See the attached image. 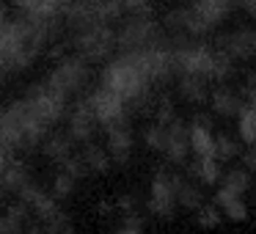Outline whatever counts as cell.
I'll list each match as a JSON object with an SVG mask.
<instances>
[{
    "mask_svg": "<svg viewBox=\"0 0 256 234\" xmlns=\"http://www.w3.org/2000/svg\"><path fill=\"white\" fill-rule=\"evenodd\" d=\"M74 182H78V179H72L66 171H58L56 176H52V190H50L52 198L61 201V198H66V196H72L74 193Z\"/></svg>",
    "mask_w": 256,
    "mask_h": 234,
    "instance_id": "obj_30",
    "label": "cell"
},
{
    "mask_svg": "<svg viewBox=\"0 0 256 234\" xmlns=\"http://www.w3.org/2000/svg\"><path fill=\"white\" fill-rule=\"evenodd\" d=\"M242 162H245V168H248L250 174L256 171V146H250V149L242 154Z\"/></svg>",
    "mask_w": 256,
    "mask_h": 234,
    "instance_id": "obj_38",
    "label": "cell"
},
{
    "mask_svg": "<svg viewBox=\"0 0 256 234\" xmlns=\"http://www.w3.org/2000/svg\"><path fill=\"white\" fill-rule=\"evenodd\" d=\"M118 6H122V12H130V14H138V12H146L149 8L152 0H116Z\"/></svg>",
    "mask_w": 256,
    "mask_h": 234,
    "instance_id": "obj_35",
    "label": "cell"
},
{
    "mask_svg": "<svg viewBox=\"0 0 256 234\" xmlns=\"http://www.w3.org/2000/svg\"><path fill=\"white\" fill-rule=\"evenodd\" d=\"M69 3L72 0H12L14 8H20L28 17H42V20H61Z\"/></svg>",
    "mask_w": 256,
    "mask_h": 234,
    "instance_id": "obj_17",
    "label": "cell"
},
{
    "mask_svg": "<svg viewBox=\"0 0 256 234\" xmlns=\"http://www.w3.org/2000/svg\"><path fill=\"white\" fill-rule=\"evenodd\" d=\"M6 20H8V17H6V8H3V6H0V25H3V22H6Z\"/></svg>",
    "mask_w": 256,
    "mask_h": 234,
    "instance_id": "obj_41",
    "label": "cell"
},
{
    "mask_svg": "<svg viewBox=\"0 0 256 234\" xmlns=\"http://www.w3.org/2000/svg\"><path fill=\"white\" fill-rule=\"evenodd\" d=\"M25 100L34 105L36 116H39L47 127H52L56 122H61V118L66 116L69 100L64 94H58L47 80H44V83H34V86H30V88L25 91Z\"/></svg>",
    "mask_w": 256,
    "mask_h": 234,
    "instance_id": "obj_8",
    "label": "cell"
},
{
    "mask_svg": "<svg viewBox=\"0 0 256 234\" xmlns=\"http://www.w3.org/2000/svg\"><path fill=\"white\" fill-rule=\"evenodd\" d=\"M215 204H218V210H220L228 220H237L240 223V220L248 218V204L242 201V196L232 193V190H226V188H220L215 193Z\"/></svg>",
    "mask_w": 256,
    "mask_h": 234,
    "instance_id": "obj_21",
    "label": "cell"
},
{
    "mask_svg": "<svg viewBox=\"0 0 256 234\" xmlns=\"http://www.w3.org/2000/svg\"><path fill=\"white\" fill-rule=\"evenodd\" d=\"M94 25H108L102 17V6L91 3V0H72L64 12V28L69 34H83V30L94 28Z\"/></svg>",
    "mask_w": 256,
    "mask_h": 234,
    "instance_id": "obj_11",
    "label": "cell"
},
{
    "mask_svg": "<svg viewBox=\"0 0 256 234\" xmlns=\"http://www.w3.org/2000/svg\"><path fill=\"white\" fill-rule=\"evenodd\" d=\"M42 154H44L50 162L64 166V162L74 154V138L69 132H50L44 140H42Z\"/></svg>",
    "mask_w": 256,
    "mask_h": 234,
    "instance_id": "obj_18",
    "label": "cell"
},
{
    "mask_svg": "<svg viewBox=\"0 0 256 234\" xmlns=\"http://www.w3.org/2000/svg\"><path fill=\"white\" fill-rule=\"evenodd\" d=\"M30 182H34V179H30L28 166H25V162H17V160L8 162V168L3 171V176H0V188H3V193H14V196H20Z\"/></svg>",
    "mask_w": 256,
    "mask_h": 234,
    "instance_id": "obj_20",
    "label": "cell"
},
{
    "mask_svg": "<svg viewBox=\"0 0 256 234\" xmlns=\"http://www.w3.org/2000/svg\"><path fill=\"white\" fill-rule=\"evenodd\" d=\"M22 223H17L14 218H8V215H0V234H20L22 232Z\"/></svg>",
    "mask_w": 256,
    "mask_h": 234,
    "instance_id": "obj_36",
    "label": "cell"
},
{
    "mask_svg": "<svg viewBox=\"0 0 256 234\" xmlns=\"http://www.w3.org/2000/svg\"><path fill=\"white\" fill-rule=\"evenodd\" d=\"M132 127H130V118L122 122H113L105 127V149L110 154V160L116 166H127L130 157H132Z\"/></svg>",
    "mask_w": 256,
    "mask_h": 234,
    "instance_id": "obj_12",
    "label": "cell"
},
{
    "mask_svg": "<svg viewBox=\"0 0 256 234\" xmlns=\"http://www.w3.org/2000/svg\"><path fill=\"white\" fill-rule=\"evenodd\" d=\"M162 39H166V30L160 28V22H157L149 12L130 14V17L116 28V47H118V52L144 50V47L154 44V42H162Z\"/></svg>",
    "mask_w": 256,
    "mask_h": 234,
    "instance_id": "obj_4",
    "label": "cell"
},
{
    "mask_svg": "<svg viewBox=\"0 0 256 234\" xmlns=\"http://www.w3.org/2000/svg\"><path fill=\"white\" fill-rule=\"evenodd\" d=\"M50 135V127L36 116L34 105L28 100H17L3 108V124H0V146L14 152H30L42 146V140Z\"/></svg>",
    "mask_w": 256,
    "mask_h": 234,
    "instance_id": "obj_1",
    "label": "cell"
},
{
    "mask_svg": "<svg viewBox=\"0 0 256 234\" xmlns=\"http://www.w3.org/2000/svg\"><path fill=\"white\" fill-rule=\"evenodd\" d=\"M61 171H66V174H69V176H72V179H86V176H88V174H91V168L86 166L83 154H72V157H69V160H66V162H64V166H61Z\"/></svg>",
    "mask_w": 256,
    "mask_h": 234,
    "instance_id": "obj_32",
    "label": "cell"
},
{
    "mask_svg": "<svg viewBox=\"0 0 256 234\" xmlns=\"http://www.w3.org/2000/svg\"><path fill=\"white\" fill-rule=\"evenodd\" d=\"M28 234H44V228H36L34 226V228H28Z\"/></svg>",
    "mask_w": 256,
    "mask_h": 234,
    "instance_id": "obj_42",
    "label": "cell"
},
{
    "mask_svg": "<svg viewBox=\"0 0 256 234\" xmlns=\"http://www.w3.org/2000/svg\"><path fill=\"white\" fill-rule=\"evenodd\" d=\"M212 47L232 61H250V58H256V30L254 28L228 30V34L215 36Z\"/></svg>",
    "mask_w": 256,
    "mask_h": 234,
    "instance_id": "obj_9",
    "label": "cell"
},
{
    "mask_svg": "<svg viewBox=\"0 0 256 234\" xmlns=\"http://www.w3.org/2000/svg\"><path fill=\"white\" fill-rule=\"evenodd\" d=\"M179 182H182V176L168 171V168H157L154 171L149 201H146V210L154 218H162V220H171L174 218V212H176V206H179V201H176Z\"/></svg>",
    "mask_w": 256,
    "mask_h": 234,
    "instance_id": "obj_7",
    "label": "cell"
},
{
    "mask_svg": "<svg viewBox=\"0 0 256 234\" xmlns=\"http://www.w3.org/2000/svg\"><path fill=\"white\" fill-rule=\"evenodd\" d=\"M8 162H12V152L0 146V176H3V171L8 168Z\"/></svg>",
    "mask_w": 256,
    "mask_h": 234,
    "instance_id": "obj_39",
    "label": "cell"
},
{
    "mask_svg": "<svg viewBox=\"0 0 256 234\" xmlns=\"http://www.w3.org/2000/svg\"><path fill=\"white\" fill-rule=\"evenodd\" d=\"M237 0H190V6H179L168 12L166 28L174 36H188V39H198V36L210 34L212 28L223 22L232 14Z\"/></svg>",
    "mask_w": 256,
    "mask_h": 234,
    "instance_id": "obj_2",
    "label": "cell"
},
{
    "mask_svg": "<svg viewBox=\"0 0 256 234\" xmlns=\"http://www.w3.org/2000/svg\"><path fill=\"white\" fill-rule=\"evenodd\" d=\"M96 130H100V122H96L88 100H80L78 105L72 108V113H69V130L66 132L74 138V144H91Z\"/></svg>",
    "mask_w": 256,
    "mask_h": 234,
    "instance_id": "obj_13",
    "label": "cell"
},
{
    "mask_svg": "<svg viewBox=\"0 0 256 234\" xmlns=\"http://www.w3.org/2000/svg\"><path fill=\"white\" fill-rule=\"evenodd\" d=\"M42 226H44V234H74V223L64 210L58 215H52L50 220H44Z\"/></svg>",
    "mask_w": 256,
    "mask_h": 234,
    "instance_id": "obj_29",
    "label": "cell"
},
{
    "mask_svg": "<svg viewBox=\"0 0 256 234\" xmlns=\"http://www.w3.org/2000/svg\"><path fill=\"white\" fill-rule=\"evenodd\" d=\"M144 140L146 146H149L152 152H160V154H166V146H168V124H149V127L144 130Z\"/></svg>",
    "mask_w": 256,
    "mask_h": 234,
    "instance_id": "obj_27",
    "label": "cell"
},
{
    "mask_svg": "<svg viewBox=\"0 0 256 234\" xmlns=\"http://www.w3.org/2000/svg\"><path fill=\"white\" fill-rule=\"evenodd\" d=\"M190 152L196 157H215V135H212V118L196 116L190 124Z\"/></svg>",
    "mask_w": 256,
    "mask_h": 234,
    "instance_id": "obj_16",
    "label": "cell"
},
{
    "mask_svg": "<svg viewBox=\"0 0 256 234\" xmlns=\"http://www.w3.org/2000/svg\"><path fill=\"white\" fill-rule=\"evenodd\" d=\"M116 206L124 215H138V201H135V196H122V198L116 201Z\"/></svg>",
    "mask_w": 256,
    "mask_h": 234,
    "instance_id": "obj_37",
    "label": "cell"
},
{
    "mask_svg": "<svg viewBox=\"0 0 256 234\" xmlns=\"http://www.w3.org/2000/svg\"><path fill=\"white\" fill-rule=\"evenodd\" d=\"M88 80H91V69H88V64L78 56H64L61 61L52 66V72L47 74V83H50L58 94L66 96V100L83 94V91L88 88Z\"/></svg>",
    "mask_w": 256,
    "mask_h": 234,
    "instance_id": "obj_6",
    "label": "cell"
},
{
    "mask_svg": "<svg viewBox=\"0 0 256 234\" xmlns=\"http://www.w3.org/2000/svg\"><path fill=\"white\" fill-rule=\"evenodd\" d=\"M72 52L78 58H83L86 64H102L116 47V30L110 25H94V28L83 30V34H72L69 42Z\"/></svg>",
    "mask_w": 256,
    "mask_h": 234,
    "instance_id": "obj_5",
    "label": "cell"
},
{
    "mask_svg": "<svg viewBox=\"0 0 256 234\" xmlns=\"http://www.w3.org/2000/svg\"><path fill=\"white\" fill-rule=\"evenodd\" d=\"M80 154H83L86 166L91 168V174H108V171H110V166H113L108 149H105V146H100V144H94V140H91V144H83Z\"/></svg>",
    "mask_w": 256,
    "mask_h": 234,
    "instance_id": "obj_22",
    "label": "cell"
},
{
    "mask_svg": "<svg viewBox=\"0 0 256 234\" xmlns=\"http://www.w3.org/2000/svg\"><path fill=\"white\" fill-rule=\"evenodd\" d=\"M86 100H88L91 110H94L96 122H100L102 127H108V124H113V122H122V118H130L124 100L102 83L96 86V88H91V94L86 96Z\"/></svg>",
    "mask_w": 256,
    "mask_h": 234,
    "instance_id": "obj_10",
    "label": "cell"
},
{
    "mask_svg": "<svg viewBox=\"0 0 256 234\" xmlns=\"http://www.w3.org/2000/svg\"><path fill=\"white\" fill-rule=\"evenodd\" d=\"M176 201L182 210H201V206L206 204L204 201V193H201V188L196 182H190V179L182 176V182H179V193H176Z\"/></svg>",
    "mask_w": 256,
    "mask_h": 234,
    "instance_id": "obj_24",
    "label": "cell"
},
{
    "mask_svg": "<svg viewBox=\"0 0 256 234\" xmlns=\"http://www.w3.org/2000/svg\"><path fill=\"white\" fill-rule=\"evenodd\" d=\"M220 182H223L226 190H232V193H237V196H245L250 190V184H254V176H250V171L242 166V168H232V171H226Z\"/></svg>",
    "mask_w": 256,
    "mask_h": 234,
    "instance_id": "obj_25",
    "label": "cell"
},
{
    "mask_svg": "<svg viewBox=\"0 0 256 234\" xmlns=\"http://www.w3.org/2000/svg\"><path fill=\"white\" fill-rule=\"evenodd\" d=\"M223 212L218 210V204L212 201V204H204L201 210H196V220H198L201 228H215L218 223H220Z\"/></svg>",
    "mask_w": 256,
    "mask_h": 234,
    "instance_id": "obj_31",
    "label": "cell"
},
{
    "mask_svg": "<svg viewBox=\"0 0 256 234\" xmlns=\"http://www.w3.org/2000/svg\"><path fill=\"white\" fill-rule=\"evenodd\" d=\"M190 154V127L179 118L168 124V146H166V160L174 166H182Z\"/></svg>",
    "mask_w": 256,
    "mask_h": 234,
    "instance_id": "obj_14",
    "label": "cell"
},
{
    "mask_svg": "<svg viewBox=\"0 0 256 234\" xmlns=\"http://www.w3.org/2000/svg\"><path fill=\"white\" fill-rule=\"evenodd\" d=\"M102 86H108L110 91H116L124 100V105H130L132 100H138L140 94L152 91V83L146 80V74L135 66V61L130 56H118L116 61H110L102 72Z\"/></svg>",
    "mask_w": 256,
    "mask_h": 234,
    "instance_id": "obj_3",
    "label": "cell"
},
{
    "mask_svg": "<svg viewBox=\"0 0 256 234\" xmlns=\"http://www.w3.org/2000/svg\"><path fill=\"white\" fill-rule=\"evenodd\" d=\"M237 132L242 144L256 146V108H250V105L242 108V113L237 116Z\"/></svg>",
    "mask_w": 256,
    "mask_h": 234,
    "instance_id": "obj_26",
    "label": "cell"
},
{
    "mask_svg": "<svg viewBox=\"0 0 256 234\" xmlns=\"http://www.w3.org/2000/svg\"><path fill=\"white\" fill-rule=\"evenodd\" d=\"M210 105H212V110H215L218 116L234 118V116H240V113H242L245 96H240L232 86L220 83V86H215V88L210 91Z\"/></svg>",
    "mask_w": 256,
    "mask_h": 234,
    "instance_id": "obj_15",
    "label": "cell"
},
{
    "mask_svg": "<svg viewBox=\"0 0 256 234\" xmlns=\"http://www.w3.org/2000/svg\"><path fill=\"white\" fill-rule=\"evenodd\" d=\"M237 3H240V6H242L248 14H254V17H256V0H237Z\"/></svg>",
    "mask_w": 256,
    "mask_h": 234,
    "instance_id": "obj_40",
    "label": "cell"
},
{
    "mask_svg": "<svg viewBox=\"0 0 256 234\" xmlns=\"http://www.w3.org/2000/svg\"><path fill=\"white\" fill-rule=\"evenodd\" d=\"M154 122H157V124H171V122H174V102L168 100L166 94L157 96V105H154Z\"/></svg>",
    "mask_w": 256,
    "mask_h": 234,
    "instance_id": "obj_33",
    "label": "cell"
},
{
    "mask_svg": "<svg viewBox=\"0 0 256 234\" xmlns=\"http://www.w3.org/2000/svg\"><path fill=\"white\" fill-rule=\"evenodd\" d=\"M190 174L204 184H215L223 179L220 160H215V157H196V160L190 162Z\"/></svg>",
    "mask_w": 256,
    "mask_h": 234,
    "instance_id": "obj_23",
    "label": "cell"
},
{
    "mask_svg": "<svg viewBox=\"0 0 256 234\" xmlns=\"http://www.w3.org/2000/svg\"><path fill=\"white\" fill-rule=\"evenodd\" d=\"M91 3H110V0H91Z\"/></svg>",
    "mask_w": 256,
    "mask_h": 234,
    "instance_id": "obj_43",
    "label": "cell"
},
{
    "mask_svg": "<svg viewBox=\"0 0 256 234\" xmlns=\"http://www.w3.org/2000/svg\"><path fill=\"white\" fill-rule=\"evenodd\" d=\"M234 157H240V144L237 140L228 138V135H215V160L228 162V160H234Z\"/></svg>",
    "mask_w": 256,
    "mask_h": 234,
    "instance_id": "obj_28",
    "label": "cell"
},
{
    "mask_svg": "<svg viewBox=\"0 0 256 234\" xmlns=\"http://www.w3.org/2000/svg\"><path fill=\"white\" fill-rule=\"evenodd\" d=\"M113 234H144V218L140 215H124V223Z\"/></svg>",
    "mask_w": 256,
    "mask_h": 234,
    "instance_id": "obj_34",
    "label": "cell"
},
{
    "mask_svg": "<svg viewBox=\"0 0 256 234\" xmlns=\"http://www.w3.org/2000/svg\"><path fill=\"white\" fill-rule=\"evenodd\" d=\"M0 124H3V110H0Z\"/></svg>",
    "mask_w": 256,
    "mask_h": 234,
    "instance_id": "obj_44",
    "label": "cell"
},
{
    "mask_svg": "<svg viewBox=\"0 0 256 234\" xmlns=\"http://www.w3.org/2000/svg\"><path fill=\"white\" fill-rule=\"evenodd\" d=\"M176 91H179V96H182L184 102L201 105V102L210 100V80L201 78V74H179Z\"/></svg>",
    "mask_w": 256,
    "mask_h": 234,
    "instance_id": "obj_19",
    "label": "cell"
}]
</instances>
